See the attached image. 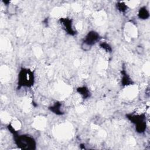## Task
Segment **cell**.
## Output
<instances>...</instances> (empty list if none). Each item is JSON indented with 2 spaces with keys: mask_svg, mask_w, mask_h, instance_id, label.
<instances>
[{
  "mask_svg": "<svg viewBox=\"0 0 150 150\" xmlns=\"http://www.w3.org/2000/svg\"><path fill=\"white\" fill-rule=\"evenodd\" d=\"M126 118L135 125V131L138 134H143L146 130V118L144 113L140 114H127Z\"/></svg>",
  "mask_w": 150,
  "mask_h": 150,
  "instance_id": "obj_3",
  "label": "cell"
},
{
  "mask_svg": "<svg viewBox=\"0 0 150 150\" xmlns=\"http://www.w3.org/2000/svg\"><path fill=\"white\" fill-rule=\"evenodd\" d=\"M62 107V104L59 101H57L54 103L53 105L49 107L48 109L51 112L55 114L56 115H62L64 114V112L63 111Z\"/></svg>",
  "mask_w": 150,
  "mask_h": 150,
  "instance_id": "obj_7",
  "label": "cell"
},
{
  "mask_svg": "<svg viewBox=\"0 0 150 150\" xmlns=\"http://www.w3.org/2000/svg\"><path fill=\"white\" fill-rule=\"evenodd\" d=\"M77 92L81 96L83 100L87 99L90 98L91 96V93L88 89V88L86 86H81L79 87L76 89Z\"/></svg>",
  "mask_w": 150,
  "mask_h": 150,
  "instance_id": "obj_8",
  "label": "cell"
},
{
  "mask_svg": "<svg viewBox=\"0 0 150 150\" xmlns=\"http://www.w3.org/2000/svg\"><path fill=\"white\" fill-rule=\"evenodd\" d=\"M101 39V36L95 30L89 31L83 39L81 44L82 49L84 51L90 50L94 45L100 42Z\"/></svg>",
  "mask_w": 150,
  "mask_h": 150,
  "instance_id": "obj_4",
  "label": "cell"
},
{
  "mask_svg": "<svg viewBox=\"0 0 150 150\" xmlns=\"http://www.w3.org/2000/svg\"><path fill=\"white\" fill-rule=\"evenodd\" d=\"M99 46L104 50H105L107 53H111L112 52V47L107 42H99Z\"/></svg>",
  "mask_w": 150,
  "mask_h": 150,
  "instance_id": "obj_10",
  "label": "cell"
},
{
  "mask_svg": "<svg viewBox=\"0 0 150 150\" xmlns=\"http://www.w3.org/2000/svg\"><path fill=\"white\" fill-rule=\"evenodd\" d=\"M34 71L30 69L22 67L18 75V88L31 87L35 83Z\"/></svg>",
  "mask_w": 150,
  "mask_h": 150,
  "instance_id": "obj_2",
  "label": "cell"
},
{
  "mask_svg": "<svg viewBox=\"0 0 150 150\" xmlns=\"http://www.w3.org/2000/svg\"><path fill=\"white\" fill-rule=\"evenodd\" d=\"M149 12L146 6H143L139 8L138 13V16L140 19H148L149 18Z\"/></svg>",
  "mask_w": 150,
  "mask_h": 150,
  "instance_id": "obj_9",
  "label": "cell"
},
{
  "mask_svg": "<svg viewBox=\"0 0 150 150\" xmlns=\"http://www.w3.org/2000/svg\"><path fill=\"white\" fill-rule=\"evenodd\" d=\"M7 127L9 132L13 135L14 142L19 149L24 150H35L36 149V142L33 137L26 134H19L10 124Z\"/></svg>",
  "mask_w": 150,
  "mask_h": 150,
  "instance_id": "obj_1",
  "label": "cell"
},
{
  "mask_svg": "<svg viewBox=\"0 0 150 150\" xmlns=\"http://www.w3.org/2000/svg\"><path fill=\"white\" fill-rule=\"evenodd\" d=\"M59 24L67 34L70 36H75L77 33L74 28L73 20L69 18H61L59 19Z\"/></svg>",
  "mask_w": 150,
  "mask_h": 150,
  "instance_id": "obj_5",
  "label": "cell"
},
{
  "mask_svg": "<svg viewBox=\"0 0 150 150\" xmlns=\"http://www.w3.org/2000/svg\"><path fill=\"white\" fill-rule=\"evenodd\" d=\"M121 85L122 86H128L130 85H132L134 82L132 80L130 76L127 74L125 70L124 69L121 70Z\"/></svg>",
  "mask_w": 150,
  "mask_h": 150,
  "instance_id": "obj_6",
  "label": "cell"
},
{
  "mask_svg": "<svg viewBox=\"0 0 150 150\" xmlns=\"http://www.w3.org/2000/svg\"><path fill=\"white\" fill-rule=\"evenodd\" d=\"M116 8L120 12L124 13L128 9V6L124 2H118L116 4Z\"/></svg>",
  "mask_w": 150,
  "mask_h": 150,
  "instance_id": "obj_11",
  "label": "cell"
}]
</instances>
